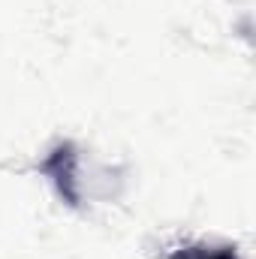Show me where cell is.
I'll return each mask as SVG.
<instances>
[{
    "mask_svg": "<svg viewBox=\"0 0 256 259\" xmlns=\"http://www.w3.org/2000/svg\"><path fill=\"white\" fill-rule=\"evenodd\" d=\"M39 172L49 175L58 187V193L66 205H78V190H75V145L72 142H64L58 145L42 163H39Z\"/></svg>",
    "mask_w": 256,
    "mask_h": 259,
    "instance_id": "obj_1",
    "label": "cell"
},
{
    "mask_svg": "<svg viewBox=\"0 0 256 259\" xmlns=\"http://www.w3.org/2000/svg\"><path fill=\"white\" fill-rule=\"evenodd\" d=\"M166 259H241L232 247H211V244H187L172 250Z\"/></svg>",
    "mask_w": 256,
    "mask_h": 259,
    "instance_id": "obj_2",
    "label": "cell"
}]
</instances>
